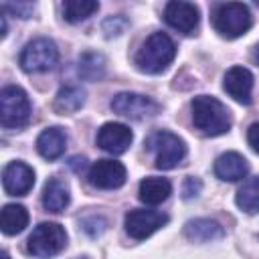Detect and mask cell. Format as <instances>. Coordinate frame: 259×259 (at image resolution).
Segmentation results:
<instances>
[{"label":"cell","instance_id":"cell-34","mask_svg":"<svg viewBox=\"0 0 259 259\" xmlns=\"http://www.w3.org/2000/svg\"><path fill=\"white\" fill-rule=\"evenodd\" d=\"M257 6H259V0H257Z\"/></svg>","mask_w":259,"mask_h":259},{"label":"cell","instance_id":"cell-9","mask_svg":"<svg viewBox=\"0 0 259 259\" xmlns=\"http://www.w3.org/2000/svg\"><path fill=\"white\" fill-rule=\"evenodd\" d=\"M166 223H168L166 212L150 210V208H132V210L125 212V219H123L125 233L136 241L148 239L150 235H154Z\"/></svg>","mask_w":259,"mask_h":259},{"label":"cell","instance_id":"cell-30","mask_svg":"<svg viewBox=\"0 0 259 259\" xmlns=\"http://www.w3.org/2000/svg\"><path fill=\"white\" fill-rule=\"evenodd\" d=\"M67 164H69V168H71L75 174H81V172L87 168V160H85L83 156H73Z\"/></svg>","mask_w":259,"mask_h":259},{"label":"cell","instance_id":"cell-27","mask_svg":"<svg viewBox=\"0 0 259 259\" xmlns=\"http://www.w3.org/2000/svg\"><path fill=\"white\" fill-rule=\"evenodd\" d=\"M0 8H2V12H12L18 18H28L34 12V4H30V2H16V4L4 2Z\"/></svg>","mask_w":259,"mask_h":259},{"label":"cell","instance_id":"cell-14","mask_svg":"<svg viewBox=\"0 0 259 259\" xmlns=\"http://www.w3.org/2000/svg\"><path fill=\"white\" fill-rule=\"evenodd\" d=\"M225 91L243 105L251 103V91H253V73L247 67H231L225 73V81H223Z\"/></svg>","mask_w":259,"mask_h":259},{"label":"cell","instance_id":"cell-7","mask_svg":"<svg viewBox=\"0 0 259 259\" xmlns=\"http://www.w3.org/2000/svg\"><path fill=\"white\" fill-rule=\"evenodd\" d=\"M18 63H20L22 71H26V73L51 71L59 63V49L47 36L34 38V40L24 45V49H22V53L18 57Z\"/></svg>","mask_w":259,"mask_h":259},{"label":"cell","instance_id":"cell-22","mask_svg":"<svg viewBox=\"0 0 259 259\" xmlns=\"http://www.w3.org/2000/svg\"><path fill=\"white\" fill-rule=\"evenodd\" d=\"M85 103V91L79 85H65L57 91L55 109L59 113H75Z\"/></svg>","mask_w":259,"mask_h":259},{"label":"cell","instance_id":"cell-28","mask_svg":"<svg viewBox=\"0 0 259 259\" xmlns=\"http://www.w3.org/2000/svg\"><path fill=\"white\" fill-rule=\"evenodd\" d=\"M200 190H202V182H200L196 176H188V178L184 180V184H182V196H184L186 200L198 196Z\"/></svg>","mask_w":259,"mask_h":259},{"label":"cell","instance_id":"cell-21","mask_svg":"<svg viewBox=\"0 0 259 259\" xmlns=\"http://www.w3.org/2000/svg\"><path fill=\"white\" fill-rule=\"evenodd\" d=\"M77 73L85 81H99L105 75V57L95 51H87L79 57Z\"/></svg>","mask_w":259,"mask_h":259},{"label":"cell","instance_id":"cell-19","mask_svg":"<svg viewBox=\"0 0 259 259\" xmlns=\"http://www.w3.org/2000/svg\"><path fill=\"white\" fill-rule=\"evenodd\" d=\"M172 194V184L168 178H158V176H148L140 182L138 188V196L144 204L156 206L160 202H164L168 196Z\"/></svg>","mask_w":259,"mask_h":259},{"label":"cell","instance_id":"cell-16","mask_svg":"<svg viewBox=\"0 0 259 259\" xmlns=\"http://www.w3.org/2000/svg\"><path fill=\"white\" fill-rule=\"evenodd\" d=\"M65 148H67V134L59 125H51V127L42 130L36 138V152L45 160L61 158L65 154Z\"/></svg>","mask_w":259,"mask_h":259},{"label":"cell","instance_id":"cell-18","mask_svg":"<svg viewBox=\"0 0 259 259\" xmlns=\"http://www.w3.org/2000/svg\"><path fill=\"white\" fill-rule=\"evenodd\" d=\"M71 202V192L65 180L49 178L42 188V206L49 212H63Z\"/></svg>","mask_w":259,"mask_h":259},{"label":"cell","instance_id":"cell-5","mask_svg":"<svg viewBox=\"0 0 259 259\" xmlns=\"http://www.w3.org/2000/svg\"><path fill=\"white\" fill-rule=\"evenodd\" d=\"M30 99L24 89L8 85L0 91V125L4 130L22 127L30 119Z\"/></svg>","mask_w":259,"mask_h":259},{"label":"cell","instance_id":"cell-3","mask_svg":"<svg viewBox=\"0 0 259 259\" xmlns=\"http://www.w3.org/2000/svg\"><path fill=\"white\" fill-rule=\"evenodd\" d=\"M144 146L154 156V166L158 170H172L186 156V144H184V140L178 138L176 134L168 132V130H156V132H152L146 138Z\"/></svg>","mask_w":259,"mask_h":259},{"label":"cell","instance_id":"cell-33","mask_svg":"<svg viewBox=\"0 0 259 259\" xmlns=\"http://www.w3.org/2000/svg\"><path fill=\"white\" fill-rule=\"evenodd\" d=\"M77 259H87V257H77Z\"/></svg>","mask_w":259,"mask_h":259},{"label":"cell","instance_id":"cell-4","mask_svg":"<svg viewBox=\"0 0 259 259\" xmlns=\"http://www.w3.org/2000/svg\"><path fill=\"white\" fill-rule=\"evenodd\" d=\"M212 26L214 30L225 38H239L243 36L251 24V12L249 6L243 2H221L212 8Z\"/></svg>","mask_w":259,"mask_h":259},{"label":"cell","instance_id":"cell-23","mask_svg":"<svg viewBox=\"0 0 259 259\" xmlns=\"http://www.w3.org/2000/svg\"><path fill=\"white\" fill-rule=\"evenodd\" d=\"M235 202L247 214H253V212L259 210V176L247 178L239 186L237 196H235Z\"/></svg>","mask_w":259,"mask_h":259},{"label":"cell","instance_id":"cell-2","mask_svg":"<svg viewBox=\"0 0 259 259\" xmlns=\"http://www.w3.org/2000/svg\"><path fill=\"white\" fill-rule=\"evenodd\" d=\"M174 57H176L174 40L166 32H152L138 49L134 63L142 73L158 75L166 71V67L174 61Z\"/></svg>","mask_w":259,"mask_h":259},{"label":"cell","instance_id":"cell-11","mask_svg":"<svg viewBox=\"0 0 259 259\" xmlns=\"http://www.w3.org/2000/svg\"><path fill=\"white\" fill-rule=\"evenodd\" d=\"M132 140H134L132 130L119 121H107L97 132V146L103 152L113 154V156L127 152V148L132 146Z\"/></svg>","mask_w":259,"mask_h":259},{"label":"cell","instance_id":"cell-31","mask_svg":"<svg viewBox=\"0 0 259 259\" xmlns=\"http://www.w3.org/2000/svg\"><path fill=\"white\" fill-rule=\"evenodd\" d=\"M255 59H257V63H259V42H257V47H255Z\"/></svg>","mask_w":259,"mask_h":259},{"label":"cell","instance_id":"cell-13","mask_svg":"<svg viewBox=\"0 0 259 259\" xmlns=\"http://www.w3.org/2000/svg\"><path fill=\"white\" fill-rule=\"evenodd\" d=\"M164 20L182 34H192L198 26V8L192 2L172 0L164 6Z\"/></svg>","mask_w":259,"mask_h":259},{"label":"cell","instance_id":"cell-1","mask_svg":"<svg viewBox=\"0 0 259 259\" xmlns=\"http://www.w3.org/2000/svg\"><path fill=\"white\" fill-rule=\"evenodd\" d=\"M190 111H192V123H194V127L200 134H204V136L214 138V136L227 134L231 130V125H233L231 111L217 97L196 95L190 101Z\"/></svg>","mask_w":259,"mask_h":259},{"label":"cell","instance_id":"cell-10","mask_svg":"<svg viewBox=\"0 0 259 259\" xmlns=\"http://www.w3.org/2000/svg\"><path fill=\"white\" fill-rule=\"evenodd\" d=\"M89 184L101 190H113L125 184L127 172L125 166L117 160H97L89 168Z\"/></svg>","mask_w":259,"mask_h":259},{"label":"cell","instance_id":"cell-15","mask_svg":"<svg viewBox=\"0 0 259 259\" xmlns=\"http://www.w3.org/2000/svg\"><path fill=\"white\" fill-rule=\"evenodd\" d=\"M249 164L239 152H225L214 160V174L223 182H239L247 176Z\"/></svg>","mask_w":259,"mask_h":259},{"label":"cell","instance_id":"cell-25","mask_svg":"<svg viewBox=\"0 0 259 259\" xmlns=\"http://www.w3.org/2000/svg\"><path fill=\"white\" fill-rule=\"evenodd\" d=\"M127 26H130V20H127L125 16H121V14H117V16H109V18H105L103 24H101V28H103V32H105L107 38L119 36Z\"/></svg>","mask_w":259,"mask_h":259},{"label":"cell","instance_id":"cell-8","mask_svg":"<svg viewBox=\"0 0 259 259\" xmlns=\"http://www.w3.org/2000/svg\"><path fill=\"white\" fill-rule=\"evenodd\" d=\"M109 105H111L113 113H117V115H121V117H127V119H136V121L154 117V115L160 111L158 101H154V99L148 97V95L132 93V91L117 93V95L111 99Z\"/></svg>","mask_w":259,"mask_h":259},{"label":"cell","instance_id":"cell-12","mask_svg":"<svg viewBox=\"0 0 259 259\" xmlns=\"http://www.w3.org/2000/svg\"><path fill=\"white\" fill-rule=\"evenodd\" d=\"M34 186V170L20 162H8L2 170V188L6 190V194L10 196H24L30 188Z\"/></svg>","mask_w":259,"mask_h":259},{"label":"cell","instance_id":"cell-26","mask_svg":"<svg viewBox=\"0 0 259 259\" xmlns=\"http://www.w3.org/2000/svg\"><path fill=\"white\" fill-rule=\"evenodd\" d=\"M81 229L89 235V237H99L105 229H107V221L101 217V214H91V217H85L81 221Z\"/></svg>","mask_w":259,"mask_h":259},{"label":"cell","instance_id":"cell-6","mask_svg":"<svg viewBox=\"0 0 259 259\" xmlns=\"http://www.w3.org/2000/svg\"><path fill=\"white\" fill-rule=\"evenodd\" d=\"M67 245V231L59 223H40L32 229L28 237V253L38 259H49L59 255Z\"/></svg>","mask_w":259,"mask_h":259},{"label":"cell","instance_id":"cell-24","mask_svg":"<svg viewBox=\"0 0 259 259\" xmlns=\"http://www.w3.org/2000/svg\"><path fill=\"white\" fill-rule=\"evenodd\" d=\"M97 10H99V2L95 0H67L63 4V16L67 22H73V24L87 20Z\"/></svg>","mask_w":259,"mask_h":259},{"label":"cell","instance_id":"cell-29","mask_svg":"<svg viewBox=\"0 0 259 259\" xmlns=\"http://www.w3.org/2000/svg\"><path fill=\"white\" fill-rule=\"evenodd\" d=\"M247 142L259 154V121H255V123L249 125V130H247Z\"/></svg>","mask_w":259,"mask_h":259},{"label":"cell","instance_id":"cell-17","mask_svg":"<svg viewBox=\"0 0 259 259\" xmlns=\"http://www.w3.org/2000/svg\"><path fill=\"white\" fill-rule=\"evenodd\" d=\"M184 237L192 243H208L225 237V229L221 223L212 219H190L184 225Z\"/></svg>","mask_w":259,"mask_h":259},{"label":"cell","instance_id":"cell-20","mask_svg":"<svg viewBox=\"0 0 259 259\" xmlns=\"http://www.w3.org/2000/svg\"><path fill=\"white\" fill-rule=\"evenodd\" d=\"M28 225V210L22 204H4L0 212V229L4 235H18Z\"/></svg>","mask_w":259,"mask_h":259},{"label":"cell","instance_id":"cell-32","mask_svg":"<svg viewBox=\"0 0 259 259\" xmlns=\"http://www.w3.org/2000/svg\"><path fill=\"white\" fill-rule=\"evenodd\" d=\"M2 259H10V257H8V253H6V251H2Z\"/></svg>","mask_w":259,"mask_h":259}]
</instances>
